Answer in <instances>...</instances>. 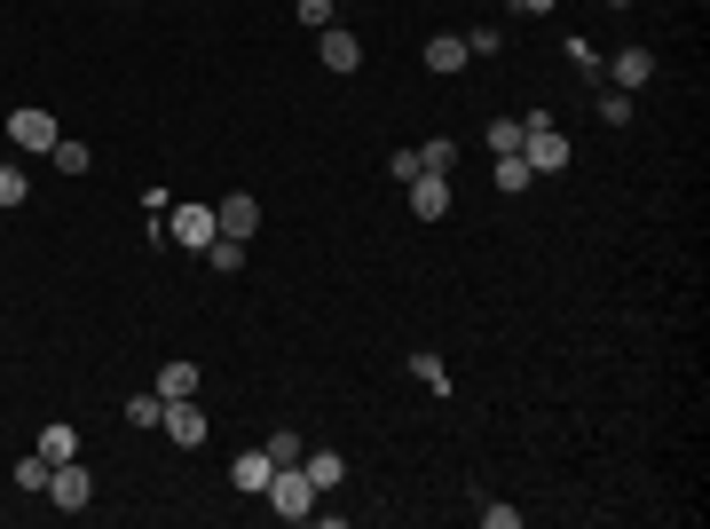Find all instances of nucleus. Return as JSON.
<instances>
[{"label":"nucleus","instance_id":"nucleus-1","mask_svg":"<svg viewBox=\"0 0 710 529\" xmlns=\"http://www.w3.org/2000/svg\"><path fill=\"white\" fill-rule=\"evenodd\" d=\"M521 158H529V174H561L569 166V135L553 127V111H529L521 119Z\"/></svg>","mask_w":710,"mask_h":529},{"label":"nucleus","instance_id":"nucleus-2","mask_svg":"<svg viewBox=\"0 0 710 529\" xmlns=\"http://www.w3.org/2000/svg\"><path fill=\"white\" fill-rule=\"evenodd\" d=\"M174 245H190V253H206L214 237H221V222H214V206L206 198H190V206H166V222H158Z\"/></svg>","mask_w":710,"mask_h":529},{"label":"nucleus","instance_id":"nucleus-3","mask_svg":"<svg viewBox=\"0 0 710 529\" xmlns=\"http://www.w3.org/2000/svg\"><path fill=\"white\" fill-rule=\"evenodd\" d=\"M260 498H269V513H277V521H308V513H316V490H308V474H300V467H277Z\"/></svg>","mask_w":710,"mask_h":529},{"label":"nucleus","instance_id":"nucleus-4","mask_svg":"<svg viewBox=\"0 0 710 529\" xmlns=\"http://www.w3.org/2000/svg\"><path fill=\"white\" fill-rule=\"evenodd\" d=\"M48 506H63V513H87V506H96V474H87L79 459H63V467L48 474Z\"/></svg>","mask_w":710,"mask_h":529},{"label":"nucleus","instance_id":"nucleus-5","mask_svg":"<svg viewBox=\"0 0 710 529\" xmlns=\"http://www.w3.org/2000/svg\"><path fill=\"white\" fill-rule=\"evenodd\" d=\"M316 63H324L332 79L364 71V40H355V32H339V25H324V32H316Z\"/></svg>","mask_w":710,"mask_h":529},{"label":"nucleus","instance_id":"nucleus-6","mask_svg":"<svg viewBox=\"0 0 710 529\" xmlns=\"http://www.w3.org/2000/svg\"><path fill=\"white\" fill-rule=\"evenodd\" d=\"M56 111H40V104H24V111H9V143L17 150H56Z\"/></svg>","mask_w":710,"mask_h":529},{"label":"nucleus","instance_id":"nucleus-7","mask_svg":"<svg viewBox=\"0 0 710 529\" xmlns=\"http://www.w3.org/2000/svg\"><path fill=\"white\" fill-rule=\"evenodd\" d=\"M158 434H166V443H183V451H198V443H206V411H198V395H183V403H166Z\"/></svg>","mask_w":710,"mask_h":529},{"label":"nucleus","instance_id":"nucleus-8","mask_svg":"<svg viewBox=\"0 0 710 529\" xmlns=\"http://www.w3.org/2000/svg\"><path fill=\"white\" fill-rule=\"evenodd\" d=\"M214 222H221V237L245 245V237L260 229V198H253V190H229V198H214Z\"/></svg>","mask_w":710,"mask_h":529},{"label":"nucleus","instance_id":"nucleus-9","mask_svg":"<svg viewBox=\"0 0 710 529\" xmlns=\"http://www.w3.org/2000/svg\"><path fill=\"white\" fill-rule=\"evenodd\" d=\"M300 474H308V490L324 498V490H339V482H347V459H339L332 443H308V451H300Z\"/></svg>","mask_w":710,"mask_h":529},{"label":"nucleus","instance_id":"nucleus-10","mask_svg":"<svg viewBox=\"0 0 710 529\" xmlns=\"http://www.w3.org/2000/svg\"><path fill=\"white\" fill-rule=\"evenodd\" d=\"M411 190V214L418 222H442V214H451V174H418V183H403Z\"/></svg>","mask_w":710,"mask_h":529},{"label":"nucleus","instance_id":"nucleus-11","mask_svg":"<svg viewBox=\"0 0 710 529\" xmlns=\"http://www.w3.org/2000/svg\"><path fill=\"white\" fill-rule=\"evenodd\" d=\"M269 474H277V459H269V451H260V443L229 459V482H237L245 498H260V490H269Z\"/></svg>","mask_w":710,"mask_h":529},{"label":"nucleus","instance_id":"nucleus-12","mask_svg":"<svg viewBox=\"0 0 710 529\" xmlns=\"http://www.w3.org/2000/svg\"><path fill=\"white\" fill-rule=\"evenodd\" d=\"M418 63H426V71H442V79H451V71H466V63H474V56H466V32H434Z\"/></svg>","mask_w":710,"mask_h":529},{"label":"nucleus","instance_id":"nucleus-13","mask_svg":"<svg viewBox=\"0 0 710 529\" xmlns=\"http://www.w3.org/2000/svg\"><path fill=\"white\" fill-rule=\"evenodd\" d=\"M32 451H40L48 467H63V459H79V427H71V419H48V427L32 434Z\"/></svg>","mask_w":710,"mask_h":529},{"label":"nucleus","instance_id":"nucleus-14","mask_svg":"<svg viewBox=\"0 0 710 529\" xmlns=\"http://www.w3.org/2000/svg\"><path fill=\"white\" fill-rule=\"evenodd\" d=\"M150 388H158L166 403H183V395H198V364H190V356H174V364L150 372Z\"/></svg>","mask_w":710,"mask_h":529},{"label":"nucleus","instance_id":"nucleus-15","mask_svg":"<svg viewBox=\"0 0 710 529\" xmlns=\"http://www.w3.org/2000/svg\"><path fill=\"white\" fill-rule=\"evenodd\" d=\"M608 71H615V87H624V96H640V87L655 79V56H648V48H624V56L608 63Z\"/></svg>","mask_w":710,"mask_h":529},{"label":"nucleus","instance_id":"nucleus-16","mask_svg":"<svg viewBox=\"0 0 710 529\" xmlns=\"http://www.w3.org/2000/svg\"><path fill=\"white\" fill-rule=\"evenodd\" d=\"M411 380H418L426 395H451V372H442V356H434V347H418V356H411Z\"/></svg>","mask_w":710,"mask_h":529},{"label":"nucleus","instance_id":"nucleus-17","mask_svg":"<svg viewBox=\"0 0 710 529\" xmlns=\"http://www.w3.org/2000/svg\"><path fill=\"white\" fill-rule=\"evenodd\" d=\"M48 158H56L63 174H87V166H96V150H87L79 135H56V150H48Z\"/></svg>","mask_w":710,"mask_h":529},{"label":"nucleus","instance_id":"nucleus-18","mask_svg":"<svg viewBox=\"0 0 710 529\" xmlns=\"http://www.w3.org/2000/svg\"><path fill=\"white\" fill-rule=\"evenodd\" d=\"M158 419H166V395H158V388L127 395V427H158Z\"/></svg>","mask_w":710,"mask_h":529},{"label":"nucleus","instance_id":"nucleus-19","mask_svg":"<svg viewBox=\"0 0 710 529\" xmlns=\"http://www.w3.org/2000/svg\"><path fill=\"white\" fill-rule=\"evenodd\" d=\"M48 474H56V467H48L40 451H32V459H17V490H24V498H48Z\"/></svg>","mask_w":710,"mask_h":529},{"label":"nucleus","instance_id":"nucleus-20","mask_svg":"<svg viewBox=\"0 0 710 529\" xmlns=\"http://www.w3.org/2000/svg\"><path fill=\"white\" fill-rule=\"evenodd\" d=\"M339 9H347V0H293V17H300L308 32H324V25H339Z\"/></svg>","mask_w":710,"mask_h":529},{"label":"nucleus","instance_id":"nucleus-21","mask_svg":"<svg viewBox=\"0 0 710 529\" xmlns=\"http://www.w3.org/2000/svg\"><path fill=\"white\" fill-rule=\"evenodd\" d=\"M260 451H269L277 467H300V451H308V434H293V427H277V434H269V443H260Z\"/></svg>","mask_w":710,"mask_h":529},{"label":"nucleus","instance_id":"nucleus-22","mask_svg":"<svg viewBox=\"0 0 710 529\" xmlns=\"http://www.w3.org/2000/svg\"><path fill=\"white\" fill-rule=\"evenodd\" d=\"M32 198V183H24V166H0V214H17Z\"/></svg>","mask_w":710,"mask_h":529},{"label":"nucleus","instance_id":"nucleus-23","mask_svg":"<svg viewBox=\"0 0 710 529\" xmlns=\"http://www.w3.org/2000/svg\"><path fill=\"white\" fill-rule=\"evenodd\" d=\"M529 183H538V174H529V158L505 150V158H497V190H529Z\"/></svg>","mask_w":710,"mask_h":529},{"label":"nucleus","instance_id":"nucleus-24","mask_svg":"<svg viewBox=\"0 0 710 529\" xmlns=\"http://www.w3.org/2000/svg\"><path fill=\"white\" fill-rule=\"evenodd\" d=\"M418 166H426V174H451V166H458V143H451V135H442V143H418Z\"/></svg>","mask_w":710,"mask_h":529},{"label":"nucleus","instance_id":"nucleus-25","mask_svg":"<svg viewBox=\"0 0 710 529\" xmlns=\"http://www.w3.org/2000/svg\"><path fill=\"white\" fill-rule=\"evenodd\" d=\"M482 143H490L497 158H505V150H521V119H490V127H482Z\"/></svg>","mask_w":710,"mask_h":529},{"label":"nucleus","instance_id":"nucleus-26","mask_svg":"<svg viewBox=\"0 0 710 529\" xmlns=\"http://www.w3.org/2000/svg\"><path fill=\"white\" fill-rule=\"evenodd\" d=\"M206 261L229 277V270H245V245H237V237H214V245H206Z\"/></svg>","mask_w":710,"mask_h":529},{"label":"nucleus","instance_id":"nucleus-27","mask_svg":"<svg viewBox=\"0 0 710 529\" xmlns=\"http://www.w3.org/2000/svg\"><path fill=\"white\" fill-rule=\"evenodd\" d=\"M600 119L608 127H632V96H624V87H608V96H600Z\"/></svg>","mask_w":710,"mask_h":529},{"label":"nucleus","instance_id":"nucleus-28","mask_svg":"<svg viewBox=\"0 0 710 529\" xmlns=\"http://www.w3.org/2000/svg\"><path fill=\"white\" fill-rule=\"evenodd\" d=\"M387 174H395V183H418L426 166H418V150H395V158H387Z\"/></svg>","mask_w":710,"mask_h":529},{"label":"nucleus","instance_id":"nucleus-29","mask_svg":"<svg viewBox=\"0 0 710 529\" xmlns=\"http://www.w3.org/2000/svg\"><path fill=\"white\" fill-rule=\"evenodd\" d=\"M513 9H521V17H553V9H561V0H513Z\"/></svg>","mask_w":710,"mask_h":529},{"label":"nucleus","instance_id":"nucleus-30","mask_svg":"<svg viewBox=\"0 0 710 529\" xmlns=\"http://www.w3.org/2000/svg\"><path fill=\"white\" fill-rule=\"evenodd\" d=\"M600 9H632V0H600Z\"/></svg>","mask_w":710,"mask_h":529}]
</instances>
